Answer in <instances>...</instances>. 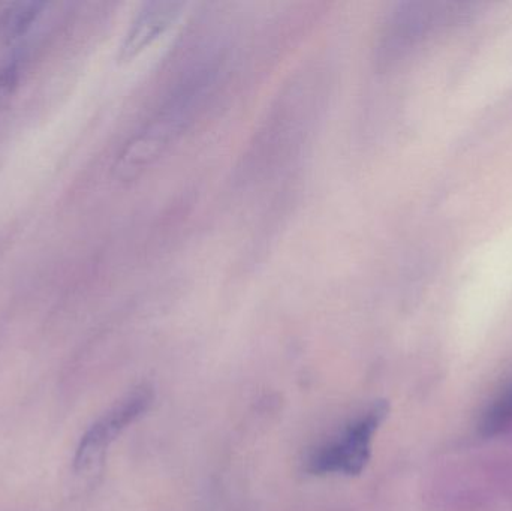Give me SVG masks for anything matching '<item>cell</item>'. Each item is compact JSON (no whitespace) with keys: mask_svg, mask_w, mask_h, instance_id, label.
<instances>
[{"mask_svg":"<svg viewBox=\"0 0 512 511\" xmlns=\"http://www.w3.org/2000/svg\"><path fill=\"white\" fill-rule=\"evenodd\" d=\"M390 413L387 401L370 405L355 417L336 437L313 450L306 470L313 476H358L369 464L373 437Z\"/></svg>","mask_w":512,"mask_h":511,"instance_id":"7a4b0ae2","label":"cell"},{"mask_svg":"<svg viewBox=\"0 0 512 511\" xmlns=\"http://www.w3.org/2000/svg\"><path fill=\"white\" fill-rule=\"evenodd\" d=\"M215 81V66H200L174 87L155 116L120 155L116 170L122 179H134L167 152L194 122L197 111L212 93Z\"/></svg>","mask_w":512,"mask_h":511,"instance_id":"6da1fadb","label":"cell"},{"mask_svg":"<svg viewBox=\"0 0 512 511\" xmlns=\"http://www.w3.org/2000/svg\"><path fill=\"white\" fill-rule=\"evenodd\" d=\"M18 83V68L15 63L0 71V105L12 95Z\"/></svg>","mask_w":512,"mask_h":511,"instance_id":"52a82bcc","label":"cell"},{"mask_svg":"<svg viewBox=\"0 0 512 511\" xmlns=\"http://www.w3.org/2000/svg\"><path fill=\"white\" fill-rule=\"evenodd\" d=\"M512 428V384L484 411L480 432L484 437H496Z\"/></svg>","mask_w":512,"mask_h":511,"instance_id":"5b68a950","label":"cell"},{"mask_svg":"<svg viewBox=\"0 0 512 511\" xmlns=\"http://www.w3.org/2000/svg\"><path fill=\"white\" fill-rule=\"evenodd\" d=\"M44 6V3L41 2L15 3V5H12L8 11H5L2 20H0V29H2L5 38L15 39L24 35L29 27L38 20Z\"/></svg>","mask_w":512,"mask_h":511,"instance_id":"8992f818","label":"cell"},{"mask_svg":"<svg viewBox=\"0 0 512 511\" xmlns=\"http://www.w3.org/2000/svg\"><path fill=\"white\" fill-rule=\"evenodd\" d=\"M152 402L153 390L149 386H140L102 414L81 437L75 453V471L86 473L102 464L111 444L149 411Z\"/></svg>","mask_w":512,"mask_h":511,"instance_id":"3957f363","label":"cell"},{"mask_svg":"<svg viewBox=\"0 0 512 511\" xmlns=\"http://www.w3.org/2000/svg\"><path fill=\"white\" fill-rule=\"evenodd\" d=\"M183 3L156 2L146 3L132 21L128 33L120 45L119 59L131 60L146 50L159 38L171 24L180 17Z\"/></svg>","mask_w":512,"mask_h":511,"instance_id":"277c9868","label":"cell"}]
</instances>
